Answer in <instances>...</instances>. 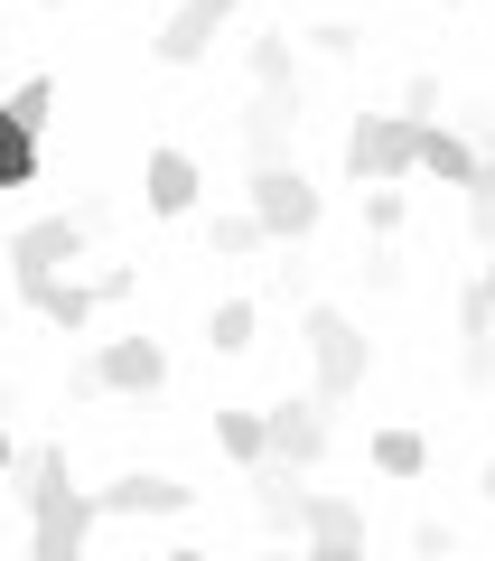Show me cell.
I'll use <instances>...</instances> for the list:
<instances>
[{"mask_svg": "<svg viewBox=\"0 0 495 561\" xmlns=\"http://www.w3.org/2000/svg\"><path fill=\"white\" fill-rule=\"evenodd\" d=\"M47 169V140H28V131H10V122H0V187H28Z\"/></svg>", "mask_w": 495, "mask_h": 561, "instance_id": "obj_23", "label": "cell"}, {"mask_svg": "<svg viewBox=\"0 0 495 561\" xmlns=\"http://www.w3.org/2000/svg\"><path fill=\"white\" fill-rule=\"evenodd\" d=\"M449 552H458V534H449L439 515H421V524H412V561H449Z\"/></svg>", "mask_w": 495, "mask_h": 561, "instance_id": "obj_28", "label": "cell"}, {"mask_svg": "<svg viewBox=\"0 0 495 561\" xmlns=\"http://www.w3.org/2000/svg\"><path fill=\"white\" fill-rule=\"evenodd\" d=\"M20 300L28 309H38V319L47 328H76V337H84V328H94V280H84V272H47V280H20Z\"/></svg>", "mask_w": 495, "mask_h": 561, "instance_id": "obj_12", "label": "cell"}, {"mask_svg": "<svg viewBox=\"0 0 495 561\" xmlns=\"http://www.w3.org/2000/svg\"><path fill=\"white\" fill-rule=\"evenodd\" d=\"M421 169V122L402 113H356L346 122V179L356 187H402Z\"/></svg>", "mask_w": 495, "mask_h": 561, "instance_id": "obj_3", "label": "cell"}, {"mask_svg": "<svg viewBox=\"0 0 495 561\" xmlns=\"http://www.w3.org/2000/svg\"><path fill=\"white\" fill-rule=\"evenodd\" d=\"M0 262H10V290H20V280H47V272H76L84 262V225L76 216H28L20 234L0 243Z\"/></svg>", "mask_w": 495, "mask_h": 561, "instance_id": "obj_6", "label": "cell"}, {"mask_svg": "<svg viewBox=\"0 0 495 561\" xmlns=\"http://www.w3.org/2000/svg\"><path fill=\"white\" fill-rule=\"evenodd\" d=\"M439 10H458V0H439Z\"/></svg>", "mask_w": 495, "mask_h": 561, "instance_id": "obj_38", "label": "cell"}, {"mask_svg": "<svg viewBox=\"0 0 495 561\" xmlns=\"http://www.w3.org/2000/svg\"><path fill=\"white\" fill-rule=\"evenodd\" d=\"M140 187H150V216H187V206H197V160H187V150H150V169H140Z\"/></svg>", "mask_w": 495, "mask_h": 561, "instance_id": "obj_14", "label": "cell"}, {"mask_svg": "<svg viewBox=\"0 0 495 561\" xmlns=\"http://www.w3.org/2000/svg\"><path fill=\"white\" fill-rule=\"evenodd\" d=\"M299 122H309L299 84H262V94L243 103V160H253V169H280V160H299Z\"/></svg>", "mask_w": 495, "mask_h": 561, "instance_id": "obj_5", "label": "cell"}, {"mask_svg": "<svg viewBox=\"0 0 495 561\" xmlns=\"http://www.w3.org/2000/svg\"><path fill=\"white\" fill-rule=\"evenodd\" d=\"M10 486H20L28 505V561H84V542H94V496L76 486V459H66V440H38L20 449V468H10Z\"/></svg>", "mask_w": 495, "mask_h": 561, "instance_id": "obj_1", "label": "cell"}, {"mask_svg": "<svg viewBox=\"0 0 495 561\" xmlns=\"http://www.w3.org/2000/svg\"><path fill=\"white\" fill-rule=\"evenodd\" d=\"M0 122H10V131H28V140H47V122H57V84H47V76L10 84V94H0Z\"/></svg>", "mask_w": 495, "mask_h": 561, "instance_id": "obj_17", "label": "cell"}, {"mask_svg": "<svg viewBox=\"0 0 495 561\" xmlns=\"http://www.w3.org/2000/svg\"><path fill=\"white\" fill-rule=\"evenodd\" d=\"M243 76H253V94H262V84H299V47H290V28H262V38L243 47Z\"/></svg>", "mask_w": 495, "mask_h": 561, "instance_id": "obj_18", "label": "cell"}, {"mask_svg": "<svg viewBox=\"0 0 495 561\" xmlns=\"http://www.w3.org/2000/svg\"><path fill=\"white\" fill-rule=\"evenodd\" d=\"M10 468H20V440H10V421H0V478H10Z\"/></svg>", "mask_w": 495, "mask_h": 561, "instance_id": "obj_31", "label": "cell"}, {"mask_svg": "<svg viewBox=\"0 0 495 561\" xmlns=\"http://www.w3.org/2000/svg\"><path fill=\"white\" fill-rule=\"evenodd\" d=\"M458 375L468 383H495V300L486 290H458Z\"/></svg>", "mask_w": 495, "mask_h": 561, "instance_id": "obj_13", "label": "cell"}, {"mask_svg": "<svg viewBox=\"0 0 495 561\" xmlns=\"http://www.w3.org/2000/svg\"><path fill=\"white\" fill-rule=\"evenodd\" d=\"M375 468L383 478H421V468H430V440H421L412 421H383L375 431Z\"/></svg>", "mask_w": 495, "mask_h": 561, "instance_id": "obj_19", "label": "cell"}, {"mask_svg": "<svg viewBox=\"0 0 495 561\" xmlns=\"http://www.w3.org/2000/svg\"><path fill=\"white\" fill-rule=\"evenodd\" d=\"M476 486H486V505H495V459H486V478H476Z\"/></svg>", "mask_w": 495, "mask_h": 561, "instance_id": "obj_35", "label": "cell"}, {"mask_svg": "<svg viewBox=\"0 0 495 561\" xmlns=\"http://www.w3.org/2000/svg\"><path fill=\"white\" fill-rule=\"evenodd\" d=\"M243 216L262 225V243H299V234L318 225V187H309V169H299V160L253 169V197H243Z\"/></svg>", "mask_w": 495, "mask_h": 561, "instance_id": "obj_4", "label": "cell"}, {"mask_svg": "<svg viewBox=\"0 0 495 561\" xmlns=\"http://www.w3.org/2000/svg\"><path fill=\"white\" fill-rule=\"evenodd\" d=\"M402 216H412V197H402V187H365V234H375V243H393Z\"/></svg>", "mask_w": 495, "mask_h": 561, "instance_id": "obj_25", "label": "cell"}, {"mask_svg": "<svg viewBox=\"0 0 495 561\" xmlns=\"http://www.w3.org/2000/svg\"><path fill=\"white\" fill-rule=\"evenodd\" d=\"M216 449L234 468H262V412H216Z\"/></svg>", "mask_w": 495, "mask_h": 561, "instance_id": "obj_22", "label": "cell"}, {"mask_svg": "<svg viewBox=\"0 0 495 561\" xmlns=\"http://www.w3.org/2000/svg\"><path fill=\"white\" fill-rule=\"evenodd\" d=\"M187 505H197V486L169 478V468H131V478L94 486V515H122V524H140V515H187Z\"/></svg>", "mask_w": 495, "mask_h": 561, "instance_id": "obj_9", "label": "cell"}, {"mask_svg": "<svg viewBox=\"0 0 495 561\" xmlns=\"http://www.w3.org/2000/svg\"><path fill=\"white\" fill-rule=\"evenodd\" d=\"M38 10H76V0H38Z\"/></svg>", "mask_w": 495, "mask_h": 561, "instance_id": "obj_36", "label": "cell"}, {"mask_svg": "<svg viewBox=\"0 0 495 561\" xmlns=\"http://www.w3.org/2000/svg\"><path fill=\"white\" fill-rule=\"evenodd\" d=\"M262 459H272V468H299V478H309V468L327 459V402H309V393L272 402V412H262Z\"/></svg>", "mask_w": 495, "mask_h": 561, "instance_id": "obj_7", "label": "cell"}, {"mask_svg": "<svg viewBox=\"0 0 495 561\" xmlns=\"http://www.w3.org/2000/svg\"><path fill=\"white\" fill-rule=\"evenodd\" d=\"M272 561H299V552H272Z\"/></svg>", "mask_w": 495, "mask_h": 561, "instance_id": "obj_37", "label": "cell"}, {"mask_svg": "<svg viewBox=\"0 0 495 561\" xmlns=\"http://www.w3.org/2000/svg\"><path fill=\"white\" fill-rule=\"evenodd\" d=\"M299 561H365V552H299Z\"/></svg>", "mask_w": 495, "mask_h": 561, "instance_id": "obj_34", "label": "cell"}, {"mask_svg": "<svg viewBox=\"0 0 495 561\" xmlns=\"http://www.w3.org/2000/svg\"><path fill=\"white\" fill-rule=\"evenodd\" d=\"M243 478H253V505H262V524H272V534H290L299 524V496H309V486H299V468H243Z\"/></svg>", "mask_w": 495, "mask_h": 561, "instance_id": "obj_16", "label": "cell"}, {"mask_svg": "<svg viewBox=\"0 0 495 561\" xmlns=\"http://www.w3.org/2000/svg\"><path fill=\"white\" fill-rule=\"evenodd\" d=\"M365 280H375V290H393V280H402V262H393V243H375V253H365Z\"/></svg>", "mask_w": 495, "mask_h": 561, "instance_id": "obj_30", "label": "cell"}, {"mask_svg": "<svg viewBox=\"0 0 495 561\" xmlns=\"http://www.w3.org/2000/svg\"><path fill=\"white\" fill-rule=\"evenodd\" d=\"M131 290H140L131 262H103V272H94V300H131Z\"/></svg>", "mask_w": 495, "mask_h": 561, "instance_id": "obj_29", "label": "cell"}, {"mask_svg": "<svg viewBox=\"0 0 495 561\" xmlns=\"http://www.w3.org/2000/svg\"><path fill=\"white\" fill-rule=\"evenodd\" d=\"M290 534H299V552H365V505H356V496H327V486H309Z\"/></svg>", "mask_w": 495, "mask_h": 561, "instance_id": "obj_11", "label": "cell"}, {"mask_svg": "<svg viewBox=\"0 0 495 561\" xmlns=\"http://www.w3.org/2000/svg\"><path fill=\"white\" fill-rule=\"evenodd\" d=\"M468 234L495 253V131L476 140V179H468Z\"/></svg>", "mask_w": 495, "mask_h": 561, "instance_id": "obj_20", "label": "cell"}, {"mask_svg": "<svg viewBox=\"0 0 495 561\" xmlns=\"http://www.w3.org/2000/svg\"><path fill=\"white\" fill-rule=\"evenodd\" d=\"M421 169L449 179V187H468V179H476V140L449 131V122H421Z\"/></svg>", "mask_w": 495, "mask_h": 561, "instance_id": "obj_15", "label": "cell"}, {"mask_svg": "<svg viewBox=\"0 0 495 561\" xmlns=\"http://www.w3.org/2000/svg\"><path fill=\"white\" fill-rule=\"evenodd\" d=\"M476 290H486V300H495V253H486V272H476Z\"/></svg>", "mask_w": 495, "mask_h": 561, "instance_id": "obj_32", "label": "cell"}, {"mask_svg": "<svg viewBox=\"0 0 495 561\" xmlns=\"http://www.w3.org/2000/svg\"><path fill=\"white\" fill-rule=\"evenodd\" d=\"M309 47H318L327 66H346V57L365 47V28H356V20H318V28H309Z\"/></svg>", "mask_w": 495, "mask_h": 561, "instance_id": "obj_26", "label": "cell"}, {"mask_svg": "<svg viewBox=\"0 0 495 561\" xmlns=\"http://www.w3.org/2000/svg\"><path fill=\"white\" fill-rule=\"evenodd\" d=\"M84 375H94V393H140L150 402L159 383H169V346L159 337H103L94 356H84Z\"/></svg>", "mask_w": 495, "mask_h": 561, "instance_id": "obj_8", "label": "cell"}, {"mask_svg": "<svg viewBox=\"0 0 495 561\" xmlns=\"http://www.w3.org/2000/svg\"><path fill=\"white\" fill-rule=\"evenodd\" d=\"M439 103H449V84H439L430 66H421V76L402 84V122H439Z\"/></svg>", "mask_w": 495, "mask_h": 561, "instance_id": "obj_27", "label": "cell"}, {"mask_svg": "<svg viewBox=\"0 0 495 561\" xmlns=\"http://www.w3.org/2000/svg\"><path fill=\"white\" fill-rule=\"evenodd\" d=\"M206 253H216V262H243V253H262V225L234 206V216H216V225H206Z\"/></svg>", "mask_w": 495, "mask_h": 561, "instance_id": "obj_24", "label": "cell"}, {"mask_svg": "<svg viewBox=\"0 0 495 561\" xmlns=\"http://www.w3.org/2000/svg\"><path fill=\"white\" fill-rule=\"evenodd\" d=\"M299 346H309V402H356L365 393V375H375V346H365V328L346 319V309H327V300H309L299 309Z\"/></svg>", "mask_w": 495, "mask_h": 561, "instance_id": "obj_2", "label": "cell"}, {"mask_svg": "<svg viewBox=\"0 0 495 561\" xmlns=\"http://www.w3.org/2000/svg\"><path fill=\"white\" fill-rule=\"evenodd\" d=\"M169 561H216V552H197V542H179V552H169Z\"/></svg>", "mask_w": 495, "mask_h": 561, "instance_id": "obj_33", "label": "cell"}, {"mask_svg": "<svg viewBox=\"0 0 495 561\" xmlns=\"http://www.w3.org/2000/svg\"><path fill=\"white\" fill-rule=\"evenodd\" d=\"M253 328H262V309H253V300H216V319H206V346H216V356H243V346H253Z\"/></svg>", "mask_w": 495, "mask_h": 561, "instance_id": "obj_21", "label": "cell"}, {"mask_svg": "<svg viewBox=\"0 0 495 561\" xmlns=\"http://www.w3.org/2000/svg\"><path fill=\"white\" fill-rule=\"evenodd\" d=\"M243 0H179V10H169V20H159V66H206V47L225 38V20H234Z\"/></svg>", "mask_w": 495, "mask_h": 561, "instance_id": "obj_10", "label": "cell"}]
</instances>
